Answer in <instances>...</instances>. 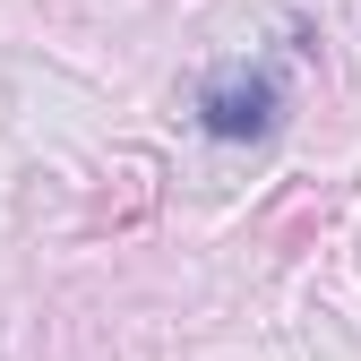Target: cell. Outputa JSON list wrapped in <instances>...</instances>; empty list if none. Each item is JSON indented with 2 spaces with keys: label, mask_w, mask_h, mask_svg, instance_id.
<instances>
[{
  "label": "cell",
  "mask_w": 361,
  "mask_h": 361,
  "mask_svg": "<svg viewBox=\"0 0 361 361\" xmlns=\"http://www.w3.org/2000/svg\"><path fill=\"white\" fill-rule=\"evenodd\" d=\"M276 112H284V86L267 78V69L207 78V95H198V121H207V138H224V147H250V138H267V129H276Z\"/></svg>",
  "instance_id": "1"
}]
</instances>
